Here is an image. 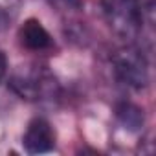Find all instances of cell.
<instances>
[{
	"label": "cell",
	"mask_w": 156,
	"mask_h": 156,
	"mask_svg": "<svg viewBox=\"0 0 156 156\" xmlns=\"http://www.w3.org/2000/svg\"><path fill=\"white\" fill-rule=\"evenodd\" d=\"M22 145L28 154L50 152L55 147V130L44 118H35L28 123V129L22 136Z\"/></svg>",
	"instance_id": "cell-4"
},
{
	"label": "cell",
	"mask_w": 156,
	"mask_h": 156,
	"mask_svg": "<svg viewBox=\"0 0 156 156\" xmlns=\"http://www.w3.org/2000/svg\"><path fill=\"white\" fill-rule=\"evenodd\" d=\"M9 85L24 99H53L57 92V81L44 68H28L24 72H17Z\"/></svg>",
	"instance_id": "cell-3"
},
{
	"label": "cell",
	"mask_w": 156,
	"mask_h": 156,
	"mask_svg": "<svg viewBox=\"0 0 156 156\" xmlns=\"http://www.w3.org/2000/svg\"><path fill=\"white\" fill-rule=\"evenodd\" d=\"M116 118L121 123L123 129H127L129 132H138L143 127V110L132 103H119L116 108Z\"/></svg>",
	"instance_id": "cell-6"
},
{
	"label": "cell",
	"mask_w": 156,
	"mask_h": 156,
	"mask_svg": "<svg viewBox=\"0 0 156 156\" xmlns=\"http://www.w3.org/2000/svg\"><path fill=\"white\" fill-rule=\"evenodd\" d=\"M8 73V57H6V53L0 50V81L4 79V75Z\"/></svg>",
	"instance_id": "cell-7"
},
{
	"label": "cell",
	"mask_w": 156,
	"mask_h": 156,
	"mask_svg": "<svg viewBox=\"0 0 156 156\" xmlns=\"http://www.w3.org/2000/svg\"><path fill=\"white\" fill-rule=\"evenodd\" d=\"M105 17L110 28L125 41H134L145 26V20L152 19V9H149L143 0H101Z\"/></svg>",
	"instance_id": "cell-1"
},
{
	"label": "cell",
	"mask_w": 156,
	"mask_h": 156,
	"mask_svg": "<svg viewBox=\"0 0 156 156\" xmlns=\"http://www.w3.org/2000/svg\"><path fill=\"white\" fill-rule=\"evenodd\" d=\"M112 70L118 81L129 88L141 90L149 85V62L141 50L123 46L112 55Z\"/></svg>",
	"instance_id": "cell-2"
},
{
	"label": "cell",
	"mask_w": 156,
	"mask_h": 156,
	"mask_svg": "<svg viewBox=\"0 0 156 156\" xmlns=\"http://www.w3.org/2000/svg\"><path fill=\"white\" fill-rule=\"evenodd\" d=\"M19 39H20V44L24 48L31 50V51H41V50H46V48H50L53 44L51 35L42 26V22L37 20V19H28L20 26Z\"/></svg>",
	"instance_id": "cell-5"
}]
</instances>
